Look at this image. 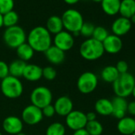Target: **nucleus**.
<instances>
[{
    "mask_svg": "<svg viewBox=\"0 0 135 135\" xmlns=\"http://www.w3.org/2000/svg\"><path fill=\"white\" fill-rule=\"evenodd\" d=\"M73 135H90L88 131L85 129H78L74 131Z\"/></svg>",
    "mask_w": 135,
    "mask_h": 135,
    "instance_id": "nucleus-39",
    "label": "nucleus"
},
{
    "mask_svg": "<svg viewBox=\"0 0 135 135\" xmlns=\"http://www.w3.org/2000/svg\"><path fill=\"white\" fill-rule=\"evenodd\" d=\"M119 73L114 65H107L104 67L101 71V79L108 84H113L119 76Z\"/></svg>",
    "mask_w": 135,
    "mask_h": 135,
    "instance_id": "nucleus-22",
    "label": "nucleus"
},
{
    "mask_svg": "<svg viewBox=\"0 0 135 135\" xmlns=\"http://www.w3.org/2000/svg\"><path fill=\"white\" fill-rule=\"evenodd\" d=\"M132 28V23L129 19L118 17L117 18L111 25L112 34L116 35L118 37H122L127 34Z\"/></svg>",
    "mask_w": 135,
    "mask_h": 135,
    "instance_id": "nucleus-15",
    "label": "nucleus"
},
{
    "mask_svg": "<svg viewBox=\"0 0 135 135\" xmlns=\"http://www.w3.org/2000/svg\"><path fill=\"white\" fill-rule=\"evenodd\" d=\"M87 123L86 114L79 110H73L65 117V124L67 127L73 131L84 129Z\"/></svg>",
    "mask_w": 135,
    "mask_h": 135,
    "instance_id": "nucleus-9",
    "label": "nucleus"
},
{
    "mask_svg": "<svg viewBox=\"0 0 135 135\" xmlns=\"http://www.w3.org/2000/svg\"><path fill=\"white\" fill-rule=\"evenodd\" d=\"M14 0H0V14L5 15L11 11H14Z\"/></svg>",
    "mask_w": 135,
    "mask_h": 135,
    "instance_id": "nucleus-32",
    "label": "nucleus"
},
{
    "mask_svg": "<svg viewBox=\"0 0 135 135\" xmlns=\"http://www.w3.org/2000/svg\"><path fill=\"white\" fill-rule=\"evenodd\" d=\"M47 30L50 33V34L56 35V33L64 30V26L61 20V18L56 15H52L49 18L46 22Z\"/></svg>",
    "mask_w": 135,
    "mask_h": 135,
    "instance_id": "nucleus-23",
    "label": "nucleus"
},
{
    "mask_svg": "<svg viewBox=\"0 0 135 135\" xmlns=\"http://www.w3.org/2000/svg\"><path fill=\"white\" fill-rule=\"evenodd\" d=\"M22 77L30 82L38 81L42 78V68L35 64H27Z\"/></svg>",
    "mask_w": 135,
    "mask_h": 135,
    "instance_id": "nucleus-19",
    "label": "nucleus"
},
{
    "mask_svg": "<svg viewBox=\"0 0 135 135\" xmlns=\"http://www.w3.org/2000/svg\"><path fill=\"white\" fill-rule=\"evenodd\" d=\"M53 107L56 114L61 117H66L73 110V102L69 96L62 95L55 101Z\"/></svg>",
    "mask_w": 135,
    "mask_h": 135,
    "instance_id": "nucleus-13",
    "label": "nucleus"
},
{
    "mask_svg": "<svg viewBox=\"0 0 135 135\" xmlns=\"http://www.w3.org/2000/svg\"><path fill=\"white\" fill-rule=\"evenodd\" d=\"M93 2H95V3H101L103 0H92Z\"/></svg>",
    "mask_w": 135,
    "mask_h": 135,
    "instance_id": "nucleus-44",
    "label": "nucleus"
},
{
    "mask_svg": "<svg viewBox=\"0 0 135 135\" xmlns=\"http://www.w3.org/2000/svg\"><path fill=\"white\" fill-rule=\"evenodd\" d=\"M27 43L34 52H45L52 42V36L45 26H36L32 29L26 37Z\"/></svg>",
    "mask_w": 135,
    "mask_h": 135,
    "instance_id": "nucleus-1",
    "label": "nucleus"
},
{
    "mask_svg": "<svg viewBox=\"0 0 135 135\" xmlns=\"http://www.w3.org/2000/svg\"><path fill=\"white\" fill-rule=\"evenodd\" d=\"M116 69L118 70V73L121 74H124L128 73L129 70V64L125 60H119L117 62L116 65H115Z\"/></svg>",
    "mask_w": 135,
    "mask_h": 135,
    "instance_id": "nucleus-35",
    "label": "nucleus"
},
{
    "mask_svg": "<svg viewBox=\"0 0 135 135\" xmlns=\"http://www.w3.org/2000/svg\"><path fill=\"white\" fill-rule=\"evenodd\" d=\"M3 130L11 135H16L23 129V122L22 120L15 115H10L5 118L3 122Z\"/></svg>",
    "mask_w": 135,
    "mask_h": 135,
    "instance_id": "nucleus-12",
    "label": "nucleus"
},
{
    "mask_svg": "<svg viewBox=\"0 0 135 135\" xmlns=\"http://www.w3.org/2000/svg\"><path fill=\"white\" fill-rule=\"evenodd\" d=\"M129 20H130V22H131L132 24H135V15H133L129 18Z\"/></svg>",
    "mask_w": 135,
    "mask_h": 135,
    "instance_id": "nucleus-41",
    "label": "nucleus"
},
{
    "mask_svg": "<svg viewBox=\"0 0 135 135\" xmlns=\"http://www.w3.org/2000/svg\"><path fill=\"white\" fill-rule=\"evenodd\" d=\"M16 135H27V134H26V133H24L21 132V133H18V134H16Z\"/></svg>",
    "mask_w": 135,
    "mask_h": 135,
    "instance_id": "nucleus-45",
    "label": "nucleus"
},
{
    "mask_svg": "<svg viewBox=\"0 0 135 135\" xmlns=\"http://www.w3.org/2000/svg\"><path fill=\"white\" fill-rule=\"evenodd\" d=\"M117 129L122 135H132L135 131V120L132 116H125L118 119Z\"/></svg>",
    "mask_w": 135,
    "mask_h": 135,
    "instance_id": "nucleus-18",
    "label": "nucleus"
},
{
    "mask_svg": "<svg viewBox=\"0 0 135 135\" xmlns=\"http://www.w3.org/2000/svg\"><path fill=\"white\" fill-rule=\"evenodd\" d=\"M132 135H135V131H134V132L133 133V134H132Z\"/></svg>",
    "mask_w": 135,
    "mask_h": 135,
    "instance_id": "nucleus-46",
    "label": "nucleus"
},
{
    "mask_svg": "<svg viewBox=\"0 0 135 135\" xmlns=\"http://www.w3.org/2000/svg\"><path fill=\"white\" fill-rule=\"evenodd\" d=\"M104 52L102 42H99L92 37L87 38L80 46V56L82 58L88 61H94L100 59Z\"/></svg>",
    "mask_w": 135,
    "mask_h": 135,
    "instance_id": "nucleus-3",
    "label": "nucleus"
},
{
    "mask_svg": "<svg viewBox=\"0 0 135 135\" xmlns=\"http://www.w3.org/2000/svg\"><path fill=\"white\" fill-rule=\"evenodd\" d=\"M66 129L61 122H55L51 123L46 129L45 135H65Z\"/></svg>",
    "mask_w": 135,
    "mask_h": 135,
    "instance_id": "nucleus-27",
    "label": "nucleus"
},
{
    "mask_svg": "<svg viewBox=\"0 0 135 135\" xmlns=\"http://www.w3.org/2000/svg\"><path fill=\"white\" fill-rule=\"evenodd\" d=\"M104 52L109 54H117L122 49V41L120 37L114 34H109L102 42Z\"/></svg>",
    "mask_w": 135,
    "mask_h": 135,
    "instance_id": "nucleus-14",
    "label": "nucleus"
},
{
    "mask_svg": "<svg viewBox=\"0 0 135 135\" xmlns=\"http://www.w3.org/2000/svg\"><path fill=\"white\" fill-rule=\"evenodd\" d=\"M41 110H42L43 116L46 117V118H52L56 114L54 107H53V105L52 103L49 104V105H47L46 107L42 108Z\"/></svg>",
    "mask_w": 135,
    "mask_h": 135,
    "instance_id": "nucleus-36",
    "label": "nucleus"
},
{
    "mask_svg": "<svg viewBox=\"0 0 135 135\" xmlns=\"http://www.w3.org/2000/svg\"><path fill=\"white\" fill-rule=\"evenodd\" d=\"M119 14L128 19L135 15V0H121Z\"/></svg>",
    "mask_w": 135,
    "mask_h": 135,
    "instance_id": "nucleus-24",
    "label": "nucleus"
},
{
    "mask_svg": "<svg viewBox=\"0 0 135 135\" xmlns=\"http://www.w3.org/2000/svg\"><path fill=\"white\" fill-rule=\"evenodd\" d=\"M98 84V76L94 73L87 71L79 76L76 82V87L80 93L88 95L92 93L97 88Z\"/></svg>",
    "mask_w": 135,
    "mask_h": 135,
    "instance_id": "nucleus-7",
    "label": "nucleus"
},
{
    "mask_svg": "<svg viewBox=\"0 0 135 135\" xmlns=\"http://www.w3.org/2000/svg\"><path fill=\"white\" fill-rule=\"evenodd\" d=\"M43 118L44 116L41 109L33 104H30L23 109L21 119L22 120L23 123H26L29 126H34L40 123Z\"/></svg>",
    "mask_w": 135,
    "mask_h": 135,
    "instance_id": "nucleus-10",
    "label": "nucleus"
},
{
    "mask_svg": "<svg viewBox=\"0 0 135 135\" xmlns=\"http://www.w3.org/2000/svg\"><path fill=\"white\" fill-rule=\"evenodd\" d=\"M44 53L47 60L54 65H60L65 60V52L53 45H52Z\"/></svg>",
    "mask_w": 135,
    "mask_h": 135,
    "instance_id": "nucleus-17",
    "label": "nucleus"
},
{
    "mask_svg": "<svg viewBox=\"0 0 135 135\" xmlns=\"http://www.w3.org/2000/svg\"><path fill=\"white\" fill-rule=\"evenodd\" d=\"M103 12L109 16H114L119 13L121 0H103L100 3Z\"/></svg>",
    "mask_w": 135,
    "mask_h": 135,
    "instance_id": "nucleus-21",
    "label": "nucleus"
},
{
    "mask_svg": "<svg viewBox=\"0 0 135 135\" xmlns=\"http://www.w3.org/2000/svg\"><path fill=\"white\" fill-rule=\"evenodd\" d=\"M127 113L131 116H135V100L128 103L127 105Z\"/></svg>",
    "mask_w": 135,
    "mask_h": 135,
    "instance_id": "nucleus-37",
    "label": "nucleus"
},
{
    "mask_svg": "<svg viewBox=\"0 0 135 135\" xmlns=\"http://www.w3.org/2000/svg\"><path fill=\"white\" fill-rule=\"evenodd\" d=\"M26 64H27L26 62H24L19 59L12 61L9 64L10 76H12L14 77H17L19 79H20V77H22Z\"/></svg>",
    "mask_w": 135,
    "mask_h": 135,
    "instance_id": "nucleus-26",
    "label": "nucleus"
},
{
    "mask_svg": "<svg viewBox=\"0 0 135 135\" xmlns=\"http://www.w3.org/2000/svg\"><path fill=\"white\" fill-rule=\"evenodd\" d=\"M18 20H19L18 15L15 11H11L3 15V26H6L7 28L17 26Z\"/></svg>",
    "mask_w": 135,
    "mask_h": 135,
    "instance_id": "nucleus-29",
    "label": "nucleus"
},
{
    "mask_svg": "<svg viewBox=\"0 0 135 135\" xmlns=\"http://www.w3.org/2000/svg\"><path fill=\"white\" fill-rule=\"evenodd\" d=\"M16 52L18 59L26 63L33 57L35 52L27 42H25L16 49Z\"/></svg>",
    "mask_w": 135,
    "mask_h": 135,
    "instance_id": "nucleus-25",
    "label": "nucleus"
},
{
    "mask_svg": "<svg viewBox=\"0 0 135 135\" xmlns=\"http://www.w3.org/2000/svg\"><path fill=\"white\" fill-rule=\"evenodd\" d=\"M108 35L109 33L106 28L103 26H95L91 37L99 42H103L108 37Z\"/></svg>",
    "mask_w": 135,
    "mask_h": 135,
    "instance_id": "nucleus-30",
    "label": "nucleus"
},
{
    "mask_svg": "<svg viewBox=\"0 0 135 135\" xmlns=\"http://www.w3.org/2000/svg\"><path fill=\"white\" fill-rule=\"evenodd\" d=\"M64 1L69 5H73V4H76L78 2H80V0H64Z\"/></svg>",
    "mask_w": 135,
    "mask_h": 135,
    "instance_id": "nucleus-40",
    "label": "nucleus"
},
{
    "mask_svg": "<svg viewBox=\"0 0 135 135\" xmlns=\"http://www.w3.org/2000/svg\"><path fill=\"white\" fill-rule=\"evenodd\" d=\"M97 114L95 112H88L86 114V118H87V120L88 122H91V121H94V120H96V118H97Z\"/></svg>",
    "mask_w": 135,
    "mask_h": 135,
    "instance_id": "nucleus-38",
    "label": "nucleus"
},
{
    "mask_svg": "<svg viewBox=\"0 0 135 135\" xmlns=\"http://www.w3.org/2000/svg\"><path fill=\"white\" fill-rule=\"evenodd\" d=\"M8 76H10L9 64H7L5 61L0 60V80H3Z\"/></svg>",
    "mask_w": 135,
    "mask_h": 135,
    "instance_id": "nucleus-34",
    "label": "nucleus"
},
{
    "mask_svg": "<svg viewBox=\"0 0 135 135\" xmlns=\"http://www.w3.org/2000/svg\"><path fill=\"white\" fill-rule=\"evenodd\" d=\"M133 118H134V120H135V116H134V117H133Z\"/></svg>",
    "mask_w": 135,
    "mask_h": 135,
    "instance_id": "nucleus-48",
    "label": "nucleus"
},
{
    "mask_svg": "<svg viewBox=\"0 0 135 135\" xmlns=\"http://www.w3.org/2000/svg\"><path fill=\"white\" fill-rule=\"evenodd\" d=\"M84 129L90 135H102L103 132V126L97 119L91 122H88Z\"/></svg>",
    "mask_w": 135,
    "mask_h": 135,
    "instance_id": "nucleus-28",
    "label": "nucleus"
},
{
    "mask_svg": "<svg viewBox=\"0 0 135 135\" xmlns=\"http://www.w3.org/2000/svg\"><path fill=\"white\" fill-rule=\"evenodd\" d=\"M131 95H132V96L134 98V99H135V85H134V87H133V91H132Z\"/></svg>",
    "mask_w": 135,
    "mask_h": 135,
    "instance_id": "nucleus-43",
    "label": "nucleus"
},
{
    "mask_svg": "<svg viewBox=\"0 0 135 135\" xmlns=\"http://www.w3.org/2000/svg\"><path fill=\"white\" fill-rule=\"evenodd\" d=\"M95 26L91 22H84L80 30V35L86 37V38H91L92 37Z\"/></svg>",
    "mask_w": 135,
    "mask_h": 135,
    "instance_id": "nucleus-31",
    "label": "nucleus"
},
{
    "mask_svg": "<svg viewBox=\"0 0 135 135\" xmlns=\"http://www.w3.org/2000/svg\"><path fill=\"white\" fill-rule=\"evenodd\" d=\"M3 41L11 49H17L18 46L26 42V34L25 30L19 26L7 28L3 33Z\"/></svg>",
    "mask_w": 135,
    "mask_h": 135,
    "instance_id": "nucleus-6",
    "label": "nucleus"
},
{
    "mask_svg": "<svg viewBox=\"0 0 135 135\" xmlns=\"http://www.w3.org/2000/svg\"><path fill=\"white\" fill-rule=\"evenodd\" d=\"M0 135H3V134H2V133H1V132H0Z\"/></svg>",
    "mask_w": 135,
    "mask_h": 135,
    "instance_id": "nucleus-47",
    "label": "nucleus"
},
{
    "mask_svg": "<svg viewBox=\"0 0 135 135\" xmlns=\"http://www.w3.org/2000/svg\"><path fill=\"white\" fill-rule=\"evenodd\" d=\"M3 95L11 99H18L22 96L23 93V84L19 78L8 76L1 81L0 85Z\"/></svg>",
    "mask_w": 135,
    "mask_h": 135,
    "instance_id": "nucleus-5",
    "label": "nucleus"
},
{
    "mask_svg": "<svg viewBox=\"0 0 135 135\" xmlns=\"http://www.w3.org/2000/svg\"><path fill=\"white\" fill-rule=\"evenodd\" d=\"M74 42L75 41L73 35L66 30H62L54 35L53 37V45L64 52L73 49L74 46Z\"/></svg>",
    "mask_w": 135,
    "mask_h": 135,
    "instance_id": "nucleus-11",
    "label": "nucleus"
},
{
    "mask_svg": "<svg viewBox=\"0 0 135 135\" xmlns=\"http://www.w3.org/2000/svg\"><path fill=\"white\" fill-rule=\"evenodd\" d=\"M56 71L52 66H47L42 69V77L45 78L46 80L51 81L56 79Z\"/></svg>",
    "mask_w": 135,
    "mask_h": 135,
    "instance_id": "nucleus-33",
    "label": "nucleus"
},
{
    "mask_svg": "<svg viewBox=\"0 0 135 135\" xmlns=\"http://www.w3.org/2000/svg\"><path fill=\"white\" fill-rule=\"evenodd\" d=\"M3 26V15L0 14V28Z\"/></svg>",
    "mask_w": 135,
    "mask_h": 135,
    "instance_id": "nucleus-42",
    "label": "nucleus"
},
{
    "mask_svg": "<svg viewBox=\"0 0 135 135\" xmlns=\"http://www.w3.org/2000/svg\"><path fill=\"white\" fill-rule=\"evenodd\" d=\"M52 93L49 88L45 86H38L35 88L30 94L31 104L39 107L44 108L47 105L52 103Z\"/></svg>",
    "mask_w": 135,
    "mask_h": 135,
    "instance_id": "nucleus-8",
    "label": "nucleus"
},
{
    "mask_svg": "<svg viewBox=\"0 0 135 135\" xmlns=\"http://www.w3.org/2000/svg\"><path fill=\"white\" fill-rule=\"evenodd\" d=\"M64 29L73 35H80V30L84 22V18L80 11L75 9L65 11L60 17Z\"/></svg>",
    "mask_w": 135,
    "mask_h": 135,
    "instance_id": "nucleus-2",
    "label": "nucleus"
},
{
    "mask_svg": "<svg viewBox=\"0 0 135 135\" xmlns=\"http://www.w3.org/2000/svg\"><path fill=\"white\" fill-rule=\"evenodd\" d=\"M95 110L96 114L101 116L112 115L113 106L111 100L106 98L99 99L95 103Z\"/></svg>",
    "mask_w": 135,
    "mask_h": 135,
    "instance_id": "nucleus-20",
    "label": "nucleus"
},
{
    "mask_svg": "<svg viewBox=\"0 0 135 135\" xmlns=\"http://www.w3.org/2000/svg\"><path fill=\"white\" fill-rule=\"evenodd\" d=\"M111 102L113 106L112 115L117 119H121L123 117H125L127 113V105H128V102L126 99L115 96L112 99Z\"/></svg>",
    "mask_w": 135,
    "mask_h": 135,
    "instance_id": "nucleus-16",
    "label": "nucleus"
},
{
    "mask_svg": "<svg viewBox=\"0 0 135 135\" xmlns=\"http://www.w3.org/2000/svg\"><path fill=\"white\" fill-rule=\"evenodd\" d=\"M134 85V76L132 74L126 73L119 75L118 78L112 84V88L116 96L126 99L131 95Z\"/></svg>",
    "mask_w": 135,
    "mask_h": 135,
    "instance_id": "nucleus-4",
    "label": "nucleus"
}]
</instances>
